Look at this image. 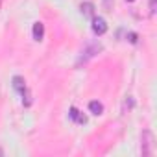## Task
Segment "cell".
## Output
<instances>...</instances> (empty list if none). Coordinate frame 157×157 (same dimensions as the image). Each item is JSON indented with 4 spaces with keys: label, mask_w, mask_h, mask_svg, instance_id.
Wrapping results in <instances>:
<instances>
[{
    "label": "cell",
    "mask_w": 157,
    "mask_h": 157,
    "mask_svg": "<svg viewBox=\"0 0 157 157\" xmlns=\"http://www.w3.org/2000/svg\"><path fill=\"white\" fill-rule=\"evenodd\" d=\"M150 13L151 15L155 13V0H151V2H150Z\"/></svg>",
    "instance_id": "obj_11"
},
{
    "label": "cell",
    "mask_w": 157,
    "mask_h": 157,
    "mask_svg": "<svg viewBox=\"0 0 157 157\" xmlns=\"http://www.w3.org/2000/svg\"><path fill=\"white\" fill-rule=\"evenodd\" d=\"M126 2H133V0H126Z\"/></svg>",
    "instance_id": "obj_13"
},
{
    "label": "cell",
    "mask_w": 157,
    "mask_h": 157,
    "mask_svg": "<svg viewBox=\"0 0 157 157\" xmlns=\"http://www.w3.org/2000/svg\"><path fill=\"white\" fill-rule=\"evenodd\" d=\"M128 37H129V39H128V41H129V43H137V37H139V35H137V33H133V32H131V33H128Z\"/></svg>",
    "instance_id": "obj_10"
},
{
    "label": "cell",
    "mask_w": 157,
    "mask_h": 157,
    "mask_svg": "<svg viewBox=\"0 0 157 157\" xmlns=\"http://www.w3.org/2000/svg\"><path fill=\"white\" fill-rule=\"evenodd\" d=\"M105 8H107V10L111 8V0H105Z\"/></svg>",
    "instance_id": "obj_12"
},
{
    "label": "cell",
    "mask_w": 157,
    "mask_h": 157,
    "mask_svg": "<svg viewBox=\"0 0 157 157\" xmlns=\"http://www.w3.org/2000/svg\"><path fill=\"white\" fill-rule=\"evenodd\" d=\"M100 50H102V44H100V43H96V44H91V46H89V48H87V50L83 52L85 56H82V59H80V61H87L89 57L96 56V54H98Z\"/></svg>",
    "instance_id": "obj_4"
},
{
    "label": "cell",
    "mask_w": 157,
    "mask_h": 157,
    "mask_svg": "<svg viewBox=\"0 0 157 157\" xmlns=\"http://www.w3.org/2000/svg\"><path fill=\"white\" fill-rule=\"evenodd\" d=\"M93 32L96 35H104L107 32V22L102 17H93Z\"/></svg>",
    "instance_id": "obj_2"
},
{
    "label": "cell",
    "mask_w": 157,
    "mask_h": 157,
    "mask_svg": "<svg viewBox=\"0 0 157 157\" xmlns=\"http://www.w3.org/2000/svg\"><path fill=\"white\" fill-rule=\"evenodd\" d=\"M44 37V24L43 22H35L33 24V39L35 41H43Z\"/></svg>",
    "instance_id": "obj_5"
},
{
    "label": "cell",
    "mask_w": 157,
    "mask_h": 157,
    "mask_svg": "<svg viewBox=\"0 0 157 157\" xmlns=\"http://www.w3.org/2000/svg\"><path fill=\"white\" fill-rule=\"evenodd\" d=\"M153 133L150 129H144L142 135H140V150H142V155L144 157H150L153 155Z\"/></svg>",
    "instance_id": "obj_1"
},
{
    "label": "cell",
    "mask_w": 157,
    "mask_h": 157,
    "mask_svg": "<svg viewBox=\"0 0 157 157\" xmlns=\"http://www.w3.org/2000/svg\"><path fill=\"white\" fill-rule=\"evenodd\" d=\"M80 10H82V13L85 17H94V4L93 2H83L80 6Z\"/></svg>",
    "instance_id": "obj_7"
},
{
    "label": "cell",
    "mask_w": 157,
    "mask_h": 157,
    "mask_svg": "<svg viewBox=\"0 0 157 157\" xmlns=\"http://www.w3.org/2000/svg\"><path fill=\"white\" fill-rule=\"evenodd\" d=\"M131 107H133V98H131V96H126V100H124V105H122V113H128Z\"/></svg>",
    "instance_id": "obj_9"
},
{
    "label": "cell",
    "mask_w": 157,
    "mask_h": 157,
    "mask_svg": "<svg viewBox=\"0 0 157 157\" xmlns=\"http://www.w3.org/2000/svg\"><path fill=\"white\" fill-rule=\"evenodd\" d=\"M70 118L74 120V122H78V124H85L87 122V117L80 111V109H76V107H70Z\"/></svg>",
    "instance_id": "obj_3"
},
{
    "label": "cell",
    "mask_w": 157,
    "mask_h": 157,
    "mask_svg": "<svg viewBox=\"0 0 157 157\" xmlns=\"http://www.w3.org/2000/svg\"><path fill=\"white\" fill-rule=\"evenodd\" d=\"M89 109H91L93 115H102V113H104V105H102L100 102H96V100H93V102L89 104Z\"/></svg>",
    "instance_id": "obj_8"
},
{
    "label": "cell",
    "mask_w": 157,
    "mask_h": 157,
    "mask_svg": "<svg viewBox=\"0 0 157 157\" xmlns=\"http://www.w3.org/2000/svg\"><path fill=\"white\" fill-rule=\"evenodd\" d=\"M13 87H15L21 94L28 91V89H26V82H24V78H21V76H15V78H13Z\"/></svg>",
    "instance_id": "obj_6"
},
{
    "label": "cell",
    "mask_w": 157,
    "mask_h": 157,
    "mask_svg": "<svg viewBox=\"0 0 157 157\" xmlns=\"http://www.w3.org/2000/svg\"><path fill=\"white\" fill-rule=\"evenodd\" d=\"M0 4H2V0H0Z\"/></svg>",
    "instance_id": "obj_14"
}]
</instances>
